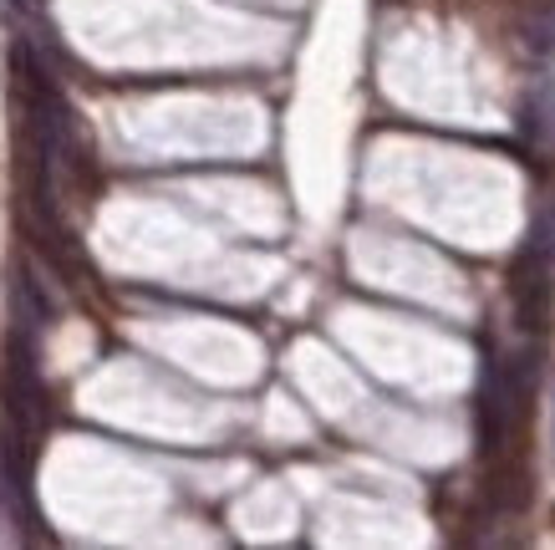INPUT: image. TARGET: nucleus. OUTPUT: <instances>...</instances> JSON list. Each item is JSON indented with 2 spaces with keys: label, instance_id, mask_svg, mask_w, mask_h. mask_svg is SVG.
Returning a JSON list of instances; mask_svg holds the SVG:
<instances>
[{
  "label": "nucleus",
  "instance_id": "f257e3e1",
  "mask_svg": "<svg viewBox=\"0 0 555 550\" xmlns=\"http://www.w3.org/2000/svg\"><path fill=\"white\" fill-rule=\"evenodd\" d=\"M535 418V362L530 357H494L479 387V453L494 459H525Z\"/></svg>",
  "mask_w": 555,
  "mask_h": 550
},
{
  "label": "nucleus",
  "instance_id": "f03ea898",
  "mask_svg": "<svg viewBox=\"0 0 555 550\" xmlns=\"http://www.w3.org/2000/svg\"><path fill=\"white\" fill-rule=\"evenodd\" d=\"M0 418H11L21 434L31 438L47 434L51 398H47V383H41L31 327H11L5 342H0Z\"/></svg>",
  "mask_w": 555,
  "mask_h": 550
},
{
  "label": "nucleus",
  "instance_id": "7ed1b4c3",
  "mask_svg": "<svg viewBox=\"0 0 555 550\" xmlns=\"http://www.w3.org/2000/svg\"><path fill=\"white\" fill-rule=\"evenodd\" d=\"M551 240H530L515 270H509V300H515V317H520L525 332L551 327Z\"/></svg>",
  "mask_w": 555,
  "mask_h": 550
},
{
  "label": "nucleus",
  "instance_id": "20e7f679",
  "mask_svg": "<svg viewBox=\"0 0 555 550\" xmlns=\"http://www.w3.org/2000/svg\"><path fill=\"white\" fill-rule=\"evenodd\" d=\"M535 500V484H530V464L525 459H494L485 479V504L494 515H520Z\"/></svg>",
  "mask_w": 555,
  "mask_h": 550
},
{
  "label": "nucleus",
  "instance_id": "39448f33",
  "mask_svg": "<svg viewBox=\"0 0 555 550\" xmlns=\"http://www.w3.org/2000/svg\"><path fill=\"white\" fill-rule=\"evenodd\" d=\"M16 321H26V327H51V321H56V306H51V296L36 285L31 266H16Z\"/></svg>",
  "mask_w": 555,
  "mask_h": 550
},
{
  "label": "nucleus",
  "instance_id": "423d86ee",
  "mask_svg": "<svg viewBox=\"0 0 555 550\" xmlns=\"http://www.w3.org/2000/svg\"><path fill=\"white\" fill-rule=\"evenodd\" d=\"M11 5H31V0H11Z\"/></svg>",
  "mask_w": 555,
  "mask_h": 550
}]
</instances>
